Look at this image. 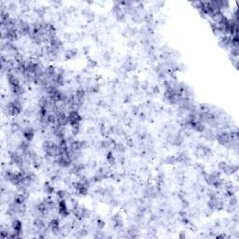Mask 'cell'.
<instances>
[{
    "label": "cell",
    "mask_w": 239,
    "mask_h": 239,
    "mask_svg": "<svg viewBox=\"0 0 239 239\" xmlns=\"http://www.w3.org/2000/svg\"><path fill=\"white\" fill-rule=\"evenodd\" d=\"M34 135H35L34 130H33L31 127H28V128H26V129L23 131V137H24V139L27 140V141H29V142H30V141L33 139V137H34Z\"/></svg>",
    "instance_id": "1"
},
{
    "label": "cell",
    "mask_w": 239,
    "mask_h": 239,
    "mask_svg": "<svg viewBox=\"0 0 239 239\" xmlns=\"http://www.w3.org/2000/svg\"><path fill=\"white\" fill-rule=\"evenodd\" d=\"M107 162L110 163V165H115L116 163V158L114 157V155H113L112 152H108L107 154Z\"/></svg>",
    "instance_id": "2"
}]
</instances>
